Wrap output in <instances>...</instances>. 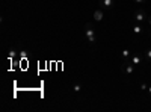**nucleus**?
<instances>
[{
  "label": "nucleus",
  "mask_w": 151,
  "mask_h": 112,
  "mask_svg": "<svg viewBox=\"0 0 151 112\" xmlns=\"http://www.w3.org/2000/svg\"><path fill=\"white\" fill-rule=\"evenodd\" d=\"M85 36L89 46H95L97 43V35H95V29H94V24L92 23H86L85 24Z\"/></svg>",
  "instance_id": "f257e3e1"
},
{
  "label": "nucleus",
  "mask_w": 151,
  "mask_h": 112,
  "mask_svg": "<svg viewBox=\"0 0 151 112\" xmlns=\"http://www.w3.org/2000/svg\"><path fill=\"white\" fill-rule=\"evenodd\" d=\"M145 20H147V12H145V9H142V8L136 9V12H134V23L144 24Z\"/></svg>",
  "instance_id": "f03ea898"
},
{
  "label": "nucleus",
  "mask_w": 151,
  "mask_h": 112,
  "mask_svg": "<svg viewBox=\"0 0 151 112\" xmlns=\"http://www.w3.org/2000/svg\"><path fill=\"white\" fill-rule=\"evenodd\" d=\"M134 67H136V65H133L132 62L129 61V62H122L121 70H122L125 74H129V76H130V74H133V73H134Z\"/></svg>",
  "instance_id": "7ed1b4c3"
},
{
  "label": "nucleus",
  "mask_w": 151,
  "mask_h": 112,
  "mask_svg": "<svg viewBox=\"0 0 151 112\" xmlns=\"http://www.w3.org/2000/svg\"><path fill=\"white\" fill-rule=\"evenodd\" d=\"M113 5H115V0H100L101 9H112Z\"/></svg>",
  "instance_id": "20e7f679"
},
{
  "label": "nucleus",
  "mask_w": 151,
  "mask_h": 112,
  "mask_svg": "<svg viewBox=\"0 0 151 112\" xmlns=\"http://www.w3.org/2000/svg\"><path fill=\"white\" fill-rule=\"evenodd\" d=\"M119 55H121L122 62H129V61H130V58H132V52L129 50V48H124V50H122Z\"/></svg>",
  "instance_id": "39448f33"
},
{
  "label": "nucleus",
  "mask_w": 151,
  "mask_h": 112,
  "mask_svg": "<svg viewBox=\"0 0 151 112\" xmlns=\"http://www.w3.org/2000/svg\"><path fill=\"white\" fill-rule=\"evenodd\" d=\"M133 33L134 35H142L144 33V24H139V23H134V26L132 27Z\"/></svg>",
  "instance_id": "423d86ee"
},
{
  "label": "nucleus",
  "mask_w": 151,
  "mask_h": 112,
  "mask_svg": "<svg viewBox=\"0 0 151 112\" xmlns=\"http://www.w3.org/2000/svg\"><path fill=\"white\" fill-rule=\"evenodd\" d=\"M130 62L133 65H141V62H142V58H141V55L139 53H134V55H132V58H130Z\"/></svg>",
  "instance_id": "0eeeda50"
},
{
  "label": "nucleus",
  "mask_w": 151,
  "mask_h": 112,
  "mask_svg": "<svg viewBox=\"0 0 151 112\" xmlns=\"http://www.w3.org/2000/svg\"><path fill=\"white\" fill-rule=\"evenodd\" d=\"M103 17H104V12H103V9H97V11H94V20L95 21H103Z\"/></svg>",
  "instance_id": "6e6552de"
},
{
  "label": "nucleus",
  "mask_w": 151,
  "mask_h": 112,
  "mask_svg": "<svg viewBox=\"0 0 151 112\" xmlns=\"http://www.w3.org/2000/svg\"><path fill=\"white\" fill-rule=\"evenodd\" d=\"M71 90H73V92H76V94H79V92L82 91V85H80L79 82H76V83H73V86H71Z\"/></svg>",
  "instance_id": "1a4fd4ad"
},
{
  "label": "nucleus",
  "mask_w": 151,
  "mask_h": 112,
  "mask_svg": "<svg viewBox=\"0 0 151 112\" xmlns=\"http://www.w3.org/2000/svg\"><path fill=\"white\" fill-rule=\"evenodd\" d=\"M144 56H145L147 62H151V48H148V50L144 52Z\"/></svg>",
  "instance_id": "9d476101"
},
{
  "label": "nucleus",
  "mask_w": 151,
  "mask_h": 112,
  "mask_svg": "<svg viewBox=\"0 0 151 112\" xmlns=\"http://www.w3.org/2000/svg\"><path fill=\"white\" fill-rule=\"evenodd\" d=\"M141 91L142 92H148V85L147 83H144V82L141 83Z\"/></svg>",
  "instance_id": "9b49d317"
},
{
  "label": "nucleus",
  "mask_w": 151,
  "mask_h": 112,
  "mask_svg": "<svg viewBox=\"0 0 151 112\" xmlns=\"http://www.w3.org/2000/svg\"><path fill=\"white\" fill-rule=\"evenodd\" d=\"M133 2L136 3V5H142V3H145L147 0H133Z\"/></svg>",
  "instance_id": "f8f14e48"
},
{
  "label": "nucleus",
  "mask_w": 151,
  "mask_h": 112,
  "mask_svg": "<svg viewBox=\"0 0 151 112\" xmlns=\"http://www.w3.org/2000/svg\"><path fill=\"white\" fill-rule=\"evenodd\" d=\"M8 56H9V58H11V59H14V58H15V52H14V50H11V52H9V55H8Z\"/></svg>",
  "instance_id": "ddd939ff"
},
{
  "label": "nucleus",
  "mask_w": 151,
  "mask_h": 112,
  "mask_svg": "<svg viewBox=\"0 0 151 112\" xmlns=\"http://www.w3.org/2000/svg\"><path fill=\"white\" fill-rule=\"evenodd\" d=\"M148 29H151V15L148 17Z\"/></svg>",
  "instance_id": "4468645a"
},
{
  "label": "nucleus",
  "mask_w": 151,
  "mask_h": 112,
  "mask_svg": "<svg viewBox=\"0 0 151 112\" xmlns=\"http://www.w3.org/2000/svg\"><path fill=\"white\" fill-rule=\"evenodd\" d=\"M148 94H150V97H151V85H148Z\"/></svg>",
  "instance_id": "2eb2a0df"
}]
</instances>
